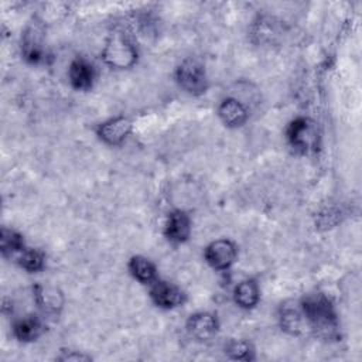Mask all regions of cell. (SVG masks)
<instances>
[{
	"label": "cell",
	"instance_id": "cell-11",
	"mask_svg": "<svg viewBox=\"0 0 362 362\" xmlns=\"http://www.w3.org/2000/svg\"><path fill=\"white\" fill-rule=\"evenodd\" d=\"M68 75H69V81L75 89L86 90L93 83L95 71H93L92 64H89L86 59L76 58L71 62Z\"/></svg>",
	"mask_w": 362,
	"mask_h": 362
},
{
	"label": "cell",
	"instance_id": "cell-17",
	"mask_svg": "<svg viewBox=\"0 0 362 362\" xmlns=\"http://www.w3.org/2000/svg\"><path fill=\"white\" fill-rule=\"evenodd\" d=\"M0 240H1V252L4 256H8V255L11 256V255L20 253L24 249L23 238L14 230L3 228Z\"/></svg>",
	"mask_w": 362,
	"mask_h": 362
},
{
	"label": "cell",
	"instance_id": "cell-13",
	"mask_svg": "<svg viewBox=\"0 0 362 362\" xmlns=\"http://www.w3.org/2000/svg\"><path fill=\"white\" fill-rule=\"evenodd\" d=\"M41 332H42V322L34 315L21 318L14 324V335L24 342L35 341L41 335Z\"/></svg>",
	"mask_w": 362,
	"mask_h": 362
},
{
	"label": "cell",
	"instance_id": "cell-19",
	"mask_svg": "<svg viewBox=\"0 0 362 362\" xmlns=\"http://www.w3.org/2000/svg\"><path fill=\"white\" fill-rule=\"evenodd\" d=\"M281 327L291 332V334H298L301 329V314L293 308V307H284L281 310Z\"/></svg>",
	"mask_w": 362,
	"mask_h": 362
},
{
	"label": "cell",
	"instance_id": "cell-8",
	"mask_svg": "<svg viewBox=\"0 0 362 362\" xmlns=\"http://www.w3.org/2000/svg\"><path fill=\"white\" fill-rule=\"evenodd\" d=\"M132 130V122L126 117H115L102 123L98 129L99 137L109 144L122 143Z\"/></svg>",
	"mask_w": 362,
	"mask_h": 362
},
{
	"label": "cell",
	"instance_id": "cell-21",
	"mask_svg": "<svg viewBox=\"0 0 362 362\" xmlns=\"http://www.w3.org/2000/svg\"><path fill=\"white\" fill-rule=\"evenodd\" d=\"M59 359L61 361H89L90 358L86 355H82V354H66V355L61 356Z\"/></svg>",
	"mask_w": 362,
	"mask_h": 362
},
{
	"label": "cell",
	"instance_id": "cell-16",
	"mask_svg": "<svg viewBox=\"0 0 362 362\" xmlns=\"http://www.w3.org/2000/svg\"><path fill=\"white\" fill-rule=\"evenodd\" d=\"M129 270L141 283H150L156 277L154 264L141 256L132 257V260L129 263Z\"/></svg>",
	"mask_w": 362,
	"mask_h": 362
},
{
	"label": "cell",
	"instance_id": "cell-15",
	"mask_svg": "<svg viewBox=\"0 0 362 362\" xmlns=\"http://www.w3.org/2000/svg\"><path fill=\"white\" fill-rule=\"evenodd\" d=\"M35 297L38 305L45 310L47 313H57V310L61 308L62 297L61 293L54 287H44L37 286L35 287Z\"/></svg>",
	"mask_w": 362,
	"mask_h": 362
},
{
	"label": "cell",
	"instance_id": "cell-5",
	"mask_svg": "<svg viewBox=\"0 0 362 362\" xmlns=\"http://www.w3.org/2000/svg\"><path fill=\"white\" fill-rule=\"evenodd\" d=\"M206 262L218 270L228 269L236 259V249L230 240L219 239L212 242L205 250Z\"/></svg>",
	"mask_w": 362,
	"mask_h": 362
},
{
	"label": "cell",
	"instance_id": "cell-3",
	"mask_svg": "<svg viewBox=\"0 0 362 362\" xmlns=\"http://www.w3.org/2000/svg\"><path fill=\"white\" fill-rule=\"evenodd\" d=\"M287 139L291 147L303 154L314 153L318 147V132L313 120L298 117L293 120L287 129Z\"/></svg>",
	"mask_w": 362,
	"mask_h": 362
},
{
	"label": "cell",
	"instance_id": "cell-7",
	"mask_svg": "<svg viewBox=\"0 0 362 362\" xmlns=\"http://www.w3.org/2000/svg\"><path fill=\"white\" fill-rule=\"evenodd\" d=\"M150 296L153 301L163 308H173L184 301L182 291L167 281H156L150 290Z\"/></svg>",
	"mask_w": 362,
	"mask_h": 362
},
{
	"label": "cell",
	"instance_id": "cell-9",
	"mask_svg": "<svg viewBox=\"0 0 362 362\" xmlns=\"http://www.w3.org/2000/svg\"><path fill=\"white\" fill-rule=\"evenodd\" d=\"M191 223L189 218L182 211H174L168 215L167 223H165V236L170 242L181 243L185 242L189 236Z\"/></svg>",
	"mask_w": 362,
	"mask_h": 362
},
{
	"label": "cell",
	"instance_id": "cell-10",
	"mask_svg": "<svg viewBox=\"0 0 362 362\" xmlns=\"http://www.w3.org/2000/svg\"><path fill=\"white\" fill-rule=\"evenodd\" d=\"M23 54L27 61L37 64L44 58L42 31L37 24L30 25L23 35Z\"/></svg>",
	"mask_w": 362,
	"mask_h": 362
},
{
	"label": "cell",
	"instance_id": "cell-2",
	"mask_svg": "<svg viewBox=\"0 0 362 362\" xmlns=\"http://www.w3.org/2000/svg\"><path fill=\"white\" fill-rule=\"evenodd\" d=\"M102 57L113 68H129L137 59V51L132 40L123 31H115L106 41Z\"/></svg>",
	"mask_w": 362,
	"mask_h": 362
},
{
	"label": "cell",
	"instance_id": "cell-18",
	"mask_svg": "<svg viewBox=\"0 0 362 362\" xmlns=\"http://www.w3.org/2000/svg\"><path fill=\"white\" fill-rule=\"evenodd\" d=\"M18 263L21 267H24L25 270L28 272H37L42 267L44 264V257L40 252L34 250V249H23L20 253H18V257H17Z\"/></svg>",
	"mask_w": 362,
	"mask_h": 362
},
{
	"label": "cell",
	"instance_id": "cell-12",
	"mask_svg": "<svg viewBox=\"0 0 362 362\" xmlns=\"http://www.w3.org/2000/svg\"><path fill=\"white\" fill-rule=\"evenodd\" d=\"M218 115L221 120L229 127L242 126L246 122L247 113L240 102L236 99H225L218 107Z\"/></svg>",
	"mask_w": 362,
	"mask_h": 362
},
{
	"label": "cell",
	"instance_id": "cell-14",
	"mask_svg": "<svg viewBox=\"0 0 362 362\" xmlns=\"http://www.w3.org/2000/svg\"><path fill=\"white\" fill-rule=\"evenodd\" d=\"M235 301L243 308H252L259 301V288L253 280H243L235 288Z\"/></svg>",
	"mask_w": 362,
	"mask_h": 362
},
{
	"label": "cell",
	"instance_id": "cell-6",
	"mask_svg": "<svg viewBox=\"0 0 362 362\" xmlns=\"http://www.w3.org/2000/svg\"><path fill=\"white\" fill-rule=\"evenodd\" d=\"M187 328L194 338L199 341H206L216 334L218 321L216 317L211 313H197L189 317Z\"/></svg>",
	"mask_w": 362,
	"mask_h": 362
},
{
	"label": "cell",
	"instance_id": "cell-1",
	"mask_svg": "<svg viewBox=\"0 0 362 362\" xmlns=\"http://www.w3.org/2000/svg\"><path fill=\"white\" fill-rule=\"evenodd\" d=\"M303 314L315 331L329 335L335 327V313L329 300L322 294H310L303 300Z\"/></svg>",
	"mask_w": 362,
	"mask_h": 362
},
{
	"label": "cell",
	"instance_id": "cell-20",
	"mask_svg": "<svg viewBox=\"0 0 362 362\" xmlns=\"http://www.w3.org/2000/svg\"><path fill=\"white\" fill-rule=\"evenodd\" d=\"M228 355L232 358V359H239V361H250L253 358V351H252V346L245 342V341H232L226 349Z\"/></svg>",
	"mask_w": 362,
	"mask_h": 362
},
{
	"label": "cell",
	"instance_id": "cell-4",
	"mask_svg": "<svg viewBox=\"0 0 362 362\" xmlns=\"http://www.w3.org/2000/svg\"><path fill=\"white\" fill-rule=\"evenodd\" d=\"M177 81L180 86L191 95H201L208 88L205 68L194 58H187L180 64L177 68Z\"/></svg>",
	"mask_w": 362,
	"mask_h": 362
}]
</instances>
